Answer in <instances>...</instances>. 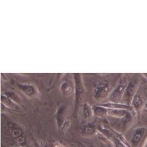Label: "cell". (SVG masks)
<instances>
[{
	"mask_svg": "<svg viewBox=\"0 0 147 147\" xmlns=\"http://www.w3.org/2000/svg\"><path fill=\"white\" fill-rule=\"evenodd\" d=\"M147 140V129L145 127H138L133 132L131 144L133 147H144Z\"/></svg>",
	"mask_w": 147,
	"mask_h": 147,
	"instance_id": "cell-1",
	"label": "cell"
},
{
	"mask_svg": "<svg viewBox=\"0 0 147 147\" xmlns=\"http://www.w3.org/2000/svg\"><path fill=\"white\" fill-rule=\"evenodd\" d=\"M138 77L137 75H134L127 83V85L123 97L127 105L132 102V100L136 95V91L138 86Z\"/></svg>",
	"mask_w": 147,
	"mask_h": 147,
	"instance_id": "cell-2",
	"label": "cell"
},
{
	"mask_svg": "<svg viewBox=\"0 0 147 147\" xmlns=\"http://www.w3.org/2000/svg\"><path fill=\"white\" fill-rule=\"evenodd\" d=\"M127 85V84L126 83H121L113 90L109 96L110 102L119 103L122 98L123 97Z\"/></svg>",
	"mask_w": 147,
	"mask_h": 147,
	"instance_id": "cell-3",
	"label": "cell"
},
{
	"mask_svg": "<svg viewBox=\"0 0 147 147\" xmlns=\"http://www.w3.org/2000/svg\"><path fill=\"white\" fill-rule=\"evenodd\" d=\"M109 91V86L107 84H102L97 86L94 91V98L98 102H100L107 97Z\"/></svg>",
	"mask_w": 147,
	"mask_h": 147,
	"instance_id": "cell-4",
	"label": "cell"
},
{
	"mask_svg": "<svg viewBox=\"0 0 147 147\" xmlns=\"http://www.w3.org/2000/svg\"><path fill=\"white\" fill-rule=\"evenodd\" d=\"M18 88L27 96L36 98L38 96V92L36 87L31 84H21L18 85Z\"/></svg>",
	"mask_w": 147,
	"mask_h": 147,
	"instance_id": "cell-5",
	"label": "cell"
},
{
	"mask_svg": "<svg viewBox=\"0 0 147 147\" xmlns=\"http://www.w3.org/2000/svg\"><path fill=\"white\" fill-rule=\"evenodd\" d=\"M1 103L9 109H13V110L20 109V107L18 106L19 105L16 103L15 102H14L13 100H11L6 95H1Z\"/></svg>",
	"mask_w": 147,
	"mask_h": 147,
	"instance_id": "cell-6",
	"label": "cell"
},
{
	"mask_svg": "<svg viewBox=\"0 0 147 147\" xmlns=\"http://www.w3.org/2000/svg\"><path fill=\"white\" fill-rule=\"evenodd\" d=\"M128 113L127 110L125 109H114L107 108V115L115 118H123Z\"/></svg>",
	"mask_w": 147,
	"mask_h": 147,
	"instance_id": "cell-7",
	"label": "cell"
},
{
	"mask_svg": "<svg viewBox=\"0 0 147 147\" xmlns=\"http://www.w3.org/2000/svg\"><path fill=\"white\" fill-rule=\"evenodd\" d=\"M75 77V86H76V98H79L80 94L83 92V87L81 80V78L80 74H74Z\"/></svg>",
	"mask_w": 147,
	"mask_h": 147,
	"instance_id": "cell-8",
	"label": "cell"
},
{
	"mask_svg": "<svg viewBox=\"0 0 147 147\" xmlns=\"http://www.w3.org/2000/svg\"><path fill=\"white\" fill-rule=\"evenodd\" d=\"M95 131L96 129L94 126L89 124L84 125L80 128V133L83 135H93L95 134Z\"/></svg>",
	"mask_w": 147,
	"mask_h": 147,
	"instance_id": "cell-9",
	"label": "cell"
},
{
	"mask_svg": "<svg viewBox=\"0 0 147 147\" xmlns=\"http://www.w3.org/2000/svg\"><path fill=\"white\" fill-rule=\"evenodd\" d=\"M93 109H91V106L87 103H84L83 108V115L86 120H90L92 117Z\"/></svg>",
	"mask_w": 147,
	"mask_h": 147,
	"instance_id": "cell-10",
	"label": "cell"
},
{
	"mask_svg": "<svg viewBox=\"0 0 147 147\" xmlns=\"http://www.w3.org/2000/svg\"><path fill=\"white\" fill-rule=\"evenodd\" d=\"M103 107H105L108 109H125L127 110L129 108V106L124 104H119V103H115L112 102L104 103L102 105Z\"/></svg>",
	"mask_w": 147,
	"mask_h": 147,
	"instance_id": "cell-11",
	"label": "cell"
},
{
	"mask_svg": "<svg viewBox=\"0 0 147 147\" xmlns=\"http://www.w3.org/2000/svg\"><path fill=\"white\" fill-rule=\"evenodd\" d=\"M93 112L95 115L99 117H103L107 115V108L100 106H96L93 109Z\"/></svg>",
	"mask_w": 147,
	"mask_h": 147,
	"instance_id": "cell-12",
	"label": "cell"
},
{
	"mask_svg": "<svg viewBox=\"0 0 147 147\" xmlns=\"http://www.w3.org/2000/svg\"><path fill=\"white\" fill-rule=\"evenodd\" d=\"M64 110H65V108H64V107L61 106L59 108V110L57 111V113L56 118H57L58 126L60 127H61L63 122H64V121L67 118H65L64 116Z\"/></svg>",
	"mask_w": 147,
	"mask_h": 147,
	"instance_id": "cell-13",
	"label": "cell"
},
{
	"mask_svg": "<svg viewBox=\"0 0 147 147\" xmlns=\"http://www.w3.org/2000/svg\"><path fill=\"white\" fill-rule=\"evenodd\" d=\"M5 95L17 105H19L20 104H21V100L19 96L16 92L12 91H8L5 92Z\"/></svg>",
	"mask_w": 147,
	"mask_h": 147,
	"instance_id": "cell-14",
	"label": "cell"
},
{
	"mask_svg": "<svg viewBox=\"0 0 147 147\" xmlns=\"http://www.w3.org/2000/svg\"><path fill=\"white\" fill-rule=\"evenodd\" d=\"M131 102L134 108L136 109H138L142 105L143 100L139 94H136L134 95Z\"/></svg>",
	"mask_w": 147,
	"mask_h": 147,
	"instance_id": "cell-15",
	"label": "cell"
},
{
	"mask_svg": "<svg viewBox=\"0 0 147 147\" xmlns=\"http://www.w3.org/2000/svg\"><path fill=\"white\" fill-rule=\"evenodd\" d=\"M70 123H71V121H70L69 117H67V118L65 119V120L64 121V122H63V125H61V126L60 127L61 130L63 132H65L68 129V128L69 127Z\"/></svg>",
	"mask_w": 147,
	"mask_h": 147,
	"instance_id": "cell-16",
	"label": "cell"
},
{
	"mask_svg": "<svg viewBox=\"0 0 147 147\" xmlns=\"http://www.w3.org/2000/svg\"><path fill=\"white\" fill-rule=\"evenodd\" d=\"M55 147H65L64 145H63V144H56L55 145Z\"/></svg>",
	"mask_w": 147,
	"mask_h": 147,
	"instance_id": "cell-17",
	"label": "cell"
},
{
	"mask_svg": "<svg viewBox=\"0 0 147 147\" xmlns=\"http://www.w3.org/2000/svg\"><path fill=\"white\" fill-rule=\"evenodd\" d=\"M114 147H122L121 146H119V145H118V144H116L115 145V146Z\"/></svg>",
	"mask_w": 147,
	"mask_h": 147,
	"instance_id": "cell-18",
	"label": "cell"
},
{
	"mask_svg": "<svg viewBox=\"0 0 147 147\" xmlns=\"http://www.w3.org/2000/svg\"><path fill=\"white\" fill-rule=\"evenodd\" d=\"M80 147H89V146H85V145H82Z\"/></svg>",
	"mask_w": 147,
	"mask_h": 147,
	"instance_id": "cell-19",
	"label": "cell"
},
{
	"mask_svg": "<svg viewBox=\"0 0 147 147\" xmlns=\"http://www.w3.org/2000/svg\"><path fill=\"white\" fill-rule=\"evenodd\" d=\"M144 147H147V142L145 144V145L144 146Z\"/></svg>",
	"mask_w": 147,
	"mask_h": 147,
	"instance_id": "cell-20",
	"label": "cell"
}]
</instances>
